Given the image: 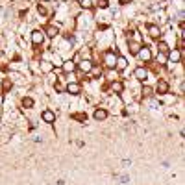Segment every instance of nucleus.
Here are the masks:
<instances>
[{
  "mask_svg": "<svg viewBox=\"0 0 185 185\" xmlns=\"http://www.w3.org/2000/svg\"><path fill=\"white\" fill-rule=\"evenodd\" d=\"M156 89H157V93H159V95H167V93H168V82H165V80H159Z\"/></svg>",
  "mask_w": 185,
  "mask_h": 185,
  "instance_id": "nucleus-10",
  "label": "nucleus"
},
{
  "mask_svg": "<svg viewBox=\"0 0 185 185\" xmlns=\"http://www.w3.org/2000/svg\"><path fill=\"white\" fill-rule=\"evenodd\" d=\"M91 72H93L95 76H100V74H102V69H98V67H95V65H93V69H91Z\"/></svg>",
  "mask_w": 185,
  "mask_h": 185,
  "instance_id": "nucleus-19",
  "label": "nucleus"
},
{
  "mask_svg": "<svg viewBox=\"0 0 185 185\" xmlns=\"http://www.w3.org/2000/svg\"><path fill=\"white\" fill-rule=\"evenodd\" d=\"M148 33H150L154 39H157V37L161 35V30H159V26H156V24H150V26H148Z\"/></svg>",
  "mask_w": 185,
  "mask_h": 185,
  "instance_id": "nucleus-11",
  "label": "nucleus"
},
{
  "mask_svg": "<svg viewBox=\"0 0 185 185\" xmlns=\"http://www.w3.org/2000/svg\"><path fill=\"white\" fill-rule=\"evenodd\" d=\"M82 6H83V8H87V9H89V8H91L93 4H91V0H82Z\"/></svg>",
  "mask_w": 185,
  "mask_h": 185,
  "instance_id": "nucleus-21",
  "label": "nucleus"
},
{
  "mask_svg": "<svg viewBox=\"0 0 185 185\" xmlns=\"http://www.w3.org/2000/svg\"><path fill=\"white\" fill-rule=\"evenodd\" d=\"M104 63H105V67H109V69H115L117 56H115V52H113V50H107V52L104 54Z\"/></svg>",
  "mask_w": 185,
  "mask_h": 185,
  "instance_id": "nucleus-1",
  "label": "nucleus"
},
{
  "mask_svg": "<svg viewBox=\"0 0 185 185\" xmlns=\"http://www.w3.org/2000/svg\"><path fill=\"white\" fill-rule=\"evenodd\" d=\"M63 70H65V72H74V70H76V63L74 61H65L63 63Z\"/></svg>",
  "mask_w": 185,
  "mask_h": 185,
  "instance_id": "nucleus-12",
  "label": "nucleus"
},
{
  "mask_svg": "<svg viewBox=\"0 0 185 185\" xmlns=\"http://www.w3.org/2000/svg\"><path fill=\"white\" fill-rule=\"evenodd\" d=\"M93 117H95V121H104V119L107 117V111H105V109H96Z\"/></svg>",
  "mask_w": 185,
  "mask_h": 185,
  "instance_id": "nucleus-13",
  "label": "nucleus"
},
{
  "mask_svg": "<svg viewBox=\"0 0 185 185\" xmlns=\"http://www.w3.org/2000/svg\"><path fill=\"white\" fill-rule=\"evenodd\" d=\"M130 50H131V54H137V52L141 50V44H139V43H131V44H130Z\"/></svg>",
  "mask_w": 185,
  "mask_h": 185,
  "instance_id": "nucleus-17",
  "label": "nucleus"
},
{
  "mask_svg": "<svg viewBox=\"0 0 185 185\" xmlns=\"http://www.w3.org/2000/svg\"><path fill=\"white\" fill-rule=\"evenodd\" d=\"M126 67H128V59H126L124 56H119V58H117V63H115V69H117L119 72H122Z\"/></svg>",
  "mask_w": 185,
  "mask_h": 185,
  "instance_id": "nucleus-7",
  "label": "nucleus"
},
{
  "mask_svg": "<svg viewBox=\"0 0 185 185\" xmlns=\"http://www.w3.org/2000/svg\"><path fill=\"white\" fill-rule=\"evenodd\" d=\"M137 56H139L143 61H150V59H152V52H150L148 46H141V50L137 52Z\"/></svg>",
  "mask_w": 185,
  "mask_h": 185,
  "instance_id": "nucleus-3",
  "label": "nucleus"
},
{
  "mask_svg": "<svg viewBox=\"0 0 185 185\" xmlns=\"http://www.w3.org/2000/svg\"><path fill=\"white\" fill-rule=\"evenodd\" d=\"M44 35H48V37H56V35H58V28H56V26H48V28L44 30Z\"/></svg>",
  "mask_w": 185,
  "mask_h": 185,
  "instance_id": "nucleus-15",
  "label": "nucleus"
},
{
  "mask_svg": "<svg viewBox=\"0 0 185 185\" xmlns=\"http://www.w3.org/2000/svg\"><path fill=\"white\" fill-rule=\"evenodd\" d=\"M80 91H82V87H80V83L76 82H70L67 85V93H70V95H80Z\"/></svg>",
  "mask_w": 185,
  "mask_h": 185,
  "instance_id": "nucleus-8",
  "label": "nucleus"
},
{
  "mask_svg": "<svg viewBox=\"0 0 185 185\" xmlns=\"http://www.w3.org/2000/svg\"><path fill=\"white\" fill-rule=\"evenodd\" d=\"M157 48H159V52H163V54H168V50H170V48H168V44H167V43H159V46H157Z\"/></svg>",
  "mask_w": 185,
  "mask_h": 185,
  "instance_id": "nucleus-18",
  "label": "nucleus"
},
{
  "mask_svg": "<svg viewBox=\"0 0 185 185\" xmlns=\"http://www.w3.org/2000/svg\"><path fill=\"white\" fill-rule=\"evenodd\" d=\"M111 89H113V93L121 95V93L124 91V85H122V82H113L111 83Z\"/></svg>",
  "mask_w": 185,
  "mask_h": 185,
  "instance_id": "nucleus-14",
  "label": "nucleus"
},
{
  "mask_svg": "<svg viewBox=\"0 0 185 185\" xmlns=\"http://www.w3.org/2000/svg\"><path fill=\"white\" fill-rule=\"evenodd\" d=\"M41 117H43V121H44V122H48V124L56 122V113H54L52 109H44Z\"/></svg>",
  "mask_w": 185,
  "mask_h": 185,
  "instance_id": "nucleus-5",
  "label": "nucleus"
},
{
  "mask_svg": "<svg viewBox=\"0 0 185 185\" xmlns=\"http://www.w3.org/2000/svg\"><path fill=\"white\" fill-rule=\"evenodd\" d=\"M78 67H80V70H82V72L87 74V72H91V69H93V61H91V59H83Z\"/></svg>",
  "mask_w": 185,
  "mask_h": 185,
  "instance_id": "nucleus-9",
  "label": "nucleus"
},
{
  "mask_svg": "<svg viewBox=\"0 0 185 185\" xmlns=\"http://www.w3.org/2000/svg\"><path fill=\"white\" fill-rule=\"evenodd\" d=\"M167 58H168V61L170 63H178L180 59H182V52L180 50H168V54H167Z\"/></svg>",
  "mask_w": 185,
  "mask_h": 185,
  "instance_id": "nucleus-6",
  "label": "nucleus"
},
{
  "mask_svg": "<svg viewBox=\"0 0 185 185\" xmlns=\"http://www.w3.org/2000/svg\"><path fill=\"white\" fill-rule=\"evenodd\" d=\"M22 104H24V107H32V105H33V100H32V98H24Z\"/></svg>",
  "mask_w": 185,
  "mask_h": 185,
  "instance_id": "nucleus-20",
  "label": "nucleus"
},
{
  "mask_svg": "<svg viewBox=\"0 0 185 185\" xmlns=\"http://www.w3.org/2000/svg\"><path fill=\"white\" fill-rule=\"evenodd\" d=\"M52 69H54V65H52L50 61H43L41 63V70H43V72H50Z\"/></svg>",
  "mask_w": 185,
  "mask_h": 185,
  "instance_id": "nucleus-16",
  "label": "nucleus"
},
{
  "mask_svg": "<svg viewBox=\"0 0 185 185\" xmlns=\"http://www.w3.org/2000/svg\"><path fill=\"white\" fill-rule=\"evenodd\" d=\"M43 41H44V32H41V30L32 32V43L33 44H43Z\"/></svg>",
  "mask_w": 185,
  "mask_h": 185,
  "instance_id": "nucleus-2",
  "label": "nucleus"
},
{
  "mask_svg": "<svg viewBox=\"0 0 185 185\" xmlns=\"http://www.w3.org/2000/svg\"><path fill=\"white\" fill-rule=\"evenodd\" d=\"M133 76H135L137 80H141V82H144V80L148 78V70H146L144 67H137V69L133 70Z\"/></svg>",
  "mask_w": 185,
  "mask_h": 185,
  "instance_id": "nucleus-4",
  "label": "nucleus"
}]
</instances>
